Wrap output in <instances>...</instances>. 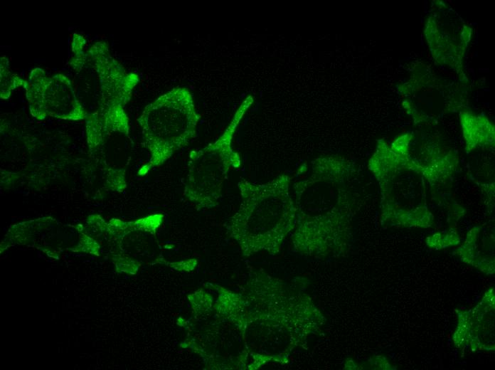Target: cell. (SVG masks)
I'll list each match as a JSON object with an SVG mask.
<instances>
[{
    "label": "cell",
    "mask_w": 495,
    "mask_h": 370,
    "mask_svg": "<svg viewBox=\"0 0 495 370\" xmlns=\"http://www.w3.org/2000/svg\"><path fill=\"white\" fill-rule=\"evenodd\" d=\"M200 117L192 93L186 88H173L147 105L137 122L149 160L139 174L161 166L187 146L196 134Z\"/></svg>",
    "instance_id": "277c9868"
},
{
    "label": "cell",
    "mask_w": 495,
    "mask_h": 370,
    "mask_svg": "<svg viewBox=\"0 0 495 370\" xmlns=\"http://www.w3.org/2000/svg\"><path fill=\"white\" fill-rule=\"evenodd\" d=\"M349 175L350 166L342 159L320 157L312 162L309 176L294 184L295 251L321 258L337 248L349 205L344 188Z\"/></svg>",
    "instance_id": "6da1fadb"
},
{
    "label": "cell",
    "mask_w": 495,
    "mask_h": 370,
    "mask_svg": "<svg viewBox=\"0 0 495 370\" xmlns=\"http://www.w3.org/2000/svg\"><path fill=\"white\" fill-rule=\"evenodd\" d=\"M9 59L5 56L1 58V97L7 99L12 91L18 87L24 88L26 80L11 72L9 68Z\"/></svg>",
    "instance_id": "ba28073f"
},
{
    "label": "cell",
    "mask_w": 495,
    "mask_h": 370,
    "mask_svg": "<svg viewBox=\"0 0 495 370\" xmlns=\"http://www.w3.org/2000/svg\"><path fill=\"white\" fill-rule=\"evenodd\" d=\"M85 43L83 36L73 33L74 55L70 65L78 100L88 114L105 115L124 107L139 80V75L125 70L110 55L106 42H95L87 49L84 48Z\"/></svg>",
    "instance_id": "3957f363"
},
{
    "label": "cell",
    "mask_w": 495,
    "mask_h": 370,
    "mask_svg": "<svg viewBox=\"0 0 495 370\" xmlns=\"http://www.w3.org/2000/svg\"><path fill=\"white\" fill-rule=\"evenodd\" d=\"M24 88L30 113L38 120L50 117L82 120L88 116L78 100L72 81L62 73L48 76L42 68H34Z\"/></svg>",
    "instance_id": "52a82bcc"
},
{
    "label": "cell",
    "mask_w": 495,
    "mask_h": 370,
    "mask_svg": "<svg viewBox=\"0 0 495 370\" xmlns=\"http://www.w3.org/2000/svg\"><path fill=\"white\" fill-rule=\"evenodd\" d=\"M87 141L91 157L105 171L106 184L115 191L127 187L126 170L130 160L129 118L124 107L105 115L88 114Z\"/></svg>",
    "instance_id": "8992f818"
},
{
    "label": "cell",
    "mask_w": 495,
    "mask_h": 370,
    "mask_svg": "<svg viewBox=\"0 0 495 370\" xmlns=\"http://www.w3.org/2000/svg\"><path fill=\"white\" fill-rule=\"evenodd\" d=\"M242 107L217 140L189 154L183 195L198 210L218 204L229 171L240 165V157L232 149L231 140L245 110L244 106Z\"/></svg>",
    "instance_id": "5b68a950"
},
{
    "label": "cell",
    "mask_w": 495,
    "mask_h": 370,
    "mask_svg": "<svg viewBox=\"0 0 495 370\" xmlns=\"http://www.w3.org/2000/svg\"><path fill=\"white\" fill-rule=\"evenodd\" d=\"M289 184L290 178L286 174L264 184L245 179L238 183L241 204L226 229L243 255L260 250L275 255L281 250L285 237L294 230L297 210Z\"/></svg>",
    "instance_id": "7a4b0ae2"
}]
</instances>
